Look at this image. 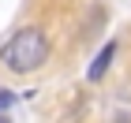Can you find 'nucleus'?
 <instances>
[{
  "mask_svg": "<svg viewBox=\"0 0 131 123\" xmlns=\"http://www.w3.org/2000/svg\"><path fill=\"white\" fill-rule=\"evenodd\" d=\"M0 123H8V116H0Z\"/></svg>",
  "mask_w": 131,
  "mask_h": 123,
  "instance_id": "obj_4",
  "label": "nucleus"
},
{
  "mask_svg": "<svg viewBox=\"0 0 131 123\" xmlns=\"http://www.w3.org/2000/svg\"><path fill=\"white\" fill-rule=\"evenodd\" d=\"M112 56H116V41H105V49H101L97 56H94V63H90V71H86V75H90V78L97 82L101 75L109 71V63H112Z\"/></svg>",
  "mask_w": 131,
  "mask_h": 123,
  "instance_id": "obj_2",
  "label": "nucleus"
},
{
  "mask_svg": "<svg viewBox=\"0 0 131 123\" xmlns=\"http://www.w3.org/2000/svg\"><path fill=\"white\" fill-rule=\"evenodd\" d=\"M0 56H4V63H8L11 71H34V67H41L45 56H49V37L41 30H34V26H26V30H19L8 45H4Z\"/></svg>",
  "mask_w": 131,
  "mask_h": 123,
  "instance_id": "obj_1",
  "label": "nucleus"
},
{
  "mask_svg": "<svg viewBox=\"0 0 131 123\" xmlns=\"http://www.w3.org/2000/svg\"><path fill=\"white\" fill-rule=\"evenodd\" d=\"M11 104H15V93H11V90H4V86H0V112H8Z\"/></svg>",
  "mask_w": 131,
  "mask_h": 123,
  "instance_id": "obj_3",
  "label": "nucleus"
}]
</instances>
